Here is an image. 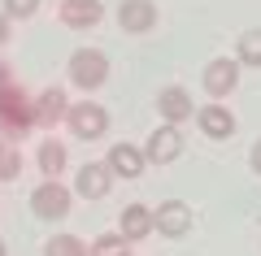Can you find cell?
Here are the masks:
<instances>
[{
  "label": "cell",
  "mask_w": 261,
  "mask_h": 256,
  "mask_svg": "<svg viewBox=\"0 0 261 256\" xmlns=\"http://www.w3.org/2000/svg\"><path fill=\"white\" fill-rule=\"evenodd\" d=\"M35 130V113H31V92L18 78L9 87H0V139H27Z\"/></svg>",
  "instance_id": "1"
},
{
  "label": "cell",
  "mask_w": 261,
  "mask_h": 256,
  "mask_svg": "<svg viewBox=\"0 0 261 256\" xmlns=\"http://www.w3.org/2000/svg\"><path fill=\"white\" fill-rule=\"evenodd\" d=\"M65 70H70V82H74L79 92H100L105 82H109V56L100 52V48H74L70 52V61H65Z\"/></svg>",
  "instance_id": "2"
},
{
  "label": "cell",
  "mask_w": 261,
  "mask_h": 256,
  "mask_svg": "<svg viewBox=\"0 0 261 256\" xmlns=\"http://www.w3.org/2000/svg\"><path fill=\"white\" fill-rule=\"evenodd\" d=\"M70 209H74V191H70L61 178H44V183L31 191V213H35L39 221H61V217H70Z\"/></svg>",
  "instance_id": "3"
},
{
  "label": "cell",
  "mask_w": 261,
  "mask_h": 256,
  "mask_svg": "<svg viewBox=\"0 0 261 256\" xmlns=\"http://www.w3.org/2000/svg\"><path fill=\"white\" fill-rule=\"evenodd\" d=\"M65 126H70L74 139H83V144L105 139V130H109V109H105V104H92V96H87V100H79V104L65 109Z\"/></svg>",
  "instance_id": "4"
},
{
  "label": "cell",
  "mask_w": 261,
  "mask_h": 256,
  "mask_svg": "<svg viewBox=\"0 0 261 256\" xmlns=\"http://www.w3.org/2000/svg\"><path fill=\"white\" fill-rule=\"evenodd\" d=\"M200 87H205L209 100H226V96L240 87V61H235V56H214V61L200 70Z\"/></svg>",
  "instance_id": "5"
},
{
  "label": "cell",
  "mask_w": 261,
  "mask_h": 256,
  "mask_svg": "<svg viewBox=\"0 0 261 256\" xmlns=\"http://www.w3.org/2000/svg\"><path fill=\"white\" fill-rule=\"evenodd\" d=\"M183 148H187L183 130L170 126V122H161V126L144 139V161H148V165H170V161H178V156H183Z\"/></svg>",
  "instance_id": "6"
},
{
  "label": "cell",
  "mask_w": 261,
  "mask_h": 256,
  "mask_svg": "<svg viewBox=\"0 0 261 256\" xmlns=\"http://www.w3.org/2000/svg\"><path fill=\"white\" fill-rule=\"evenodd\" d=\"M187 230H192V209H187V200H161V209H152V235L183 239Z\"/></svg>",
  "instance_id": "7"
},
{
  "label": "cell",
  "mask_w": 261,
  "mask_h": 256,
  "mask_svg": "<svg viewBox=\"0 0 261 256\" xmlns=\"http://www.w3.org/2000/svg\"><path fill=\"white\" fill-rule=\"evenodd\" d=\"M70 96L61 87H44L39 96H31V113H35V130H57V122H65Z\"/></svg>",
  "instance_id": "8"
},
{
  "label": "cell",
  "mask_w": 261,
  "mask_h": 256,
  "mask_svg": "<svg viewBox=\"0 0 261 256\" xmlns=\"http://www.w3.org/2000/svg\"><path fill=\"white\" fill-rule=\"evenodd\" d=\"M70 191L83 195V200H105V195L113 191V174H109V165H105V161H87V165H79L74 187H70Z\"/></svg>",
  "instance_id": "9"
},
{
  "label": "cell",
  "mask_w": 261,
  "mask_h": 256,
  "mask_svg": "<svg viewBox=\"0 0 261 256\" xmlns=\"http://www.w3.org/2000/svg\"><path fill=\"white\" fill-rule=\"evenodd\" d=\"M157 113H161V122H170V126H183L187 118H196V100H192V92L187 87H161L157 92Z\"/></svg>",
  "instance_id": "10"
},
{
  "label": "cell",
  "mask_w": 261,
  "mask_h": 256,
  "mask_svg": "<svg viewBox=\"0 0 261 256\" xmlns=\"http://www.w3.org/2000/svg\"><path fill=\"white\" fill-rule=\"evenodd\" d=\"M196 126H200L205 139H231L240 130V122H235V113L226 104H200L196 109Z\"/></svg>",
  "instance_id": "11"
},
{
  "label": "cell",
  "mask_w": 261,
  "mask_h": 256,
  "mask_svg": "<svg viewBox=\"0 0 261 256\" xmlns=\"http://www.w3.org/2000/svg\"><path fill=\"white\" fill-rule=\"evenodd\" d=\"M118 26L126 35H148L157 26V5L152 0H122L118 5Z\"/></svg>",
  "instance_id": "12"
},
{
  "label": "cell",
  "mask_w": 261,
  "mask_h": 256,
  "mask_svg": "<svg viewBox=\"0 0 261 256\" xmlns=\"http://www.w3.org/2000/svg\"><path fill=\"white\" fill-rule=\"evenodd\" d=\"M105 165H109L113 178H144V169H148L144 148H135V144H113L109 156H105Z\"/></svg>",
  "instance_id": "13"
},
{
  "label": "cell",
  "mask_w": 261,
  "mask_h": 256,
  "mask_svg": "<svg viewBox=\"0 0 261 256\" xmlns=\"http://www.w3.org/2000/svg\"><path fill=\"white\" fill-rule=\"evenodd\" d=\"M118 235L126 239V243H144V239L152 235V209L148 204H126V209L118 213Z\"/></svg>",
  "instance_id": "14"
},
{
  "label": "cell",
  "mask_w": 261,
  "mask_h": 256,
  "mask_svg": "<svg viewBox=\"0 0 261 256\" xmlns=\"http://www.w3.org/2000/svg\"><path fill=\"white\" fill-rule=\"evenodd\" d=\"M100 18H105L100 0H61V22L70 31H92Z\"/></svg>",
  "instance_id": "15"
},
{
  "label": "cell",
  "mask_w": 261,
  "mask_h": 256,
  "mask_svg": "<svg viewBox=\"0 0 261 256\" xmlns=\"http://www.w3.org/2000/svg\"><path fill=\"white\" fill-rule=\"evenodd\" d=\"M35 165L44 178H61L65 165H70V152H65L61 139H39V152H35Z\"/></svg>",
  "instance_id": "16"
},
{
  "label": "cell",
  "mask_w": 261,
  "mask_h": 256,
  "mask_svg": "<svg viewBox=\"0 0 261 256\" xmlns=\"http://www.w3.org/2000/svg\"><path fill=\"white\" fill-rule=\"evenodd\" d=\"M235 61L240 65H252V70H261V31H244L240 44H235Z\"/></svg>",
  "instance_id": "17"
},
{
  "label": "cell",
  "mask_w": 261,
  "mask_h": 256,
  "mask_svg": "<svg viewBox=\"0 0 261 256\" xmlns=\"http://www.w3.org/2000/svg\"><path fill=\"white\" fill-rule=\"evenodd\" d=\"M87 256H130V243L118 235V230H105V235H96V239H92Z\"/></svg>",
  "instance_id": "18"
},
{
  "label": "cell",
  "mask_w": 261,
  "mask_h": 256,
  "mask_svg": "<svg viewBox=\"0 0 261 256\" xmlns=\"http://www.w3.org/2000/svg\"><path fill=\"white\" fill-rule=\"evenodd\" d=\"M18 174H22V148L0 139V183H13Z\"/></svg>",
  "instance_id": "19"
},
{
  "label": "cell",
  "mask_w": 261,
  "mask_h": 256,
  "mask_svg": "<svg viewBox=\"0 0 261 256\" xmlns=\"http://www.w3.org/2000/svg\"><path fill=\"white\" fill-rule=\"evenodd\" d=\"M44 256H87V243L79 235H53L44 243Z\"/></svg>",
  "instance_id": "20"
},
{
  "label": "cell",
  "mask_w": 261,
  "mask_h": 256,
  "mask_svg": "<svg viewBox=\"0 0 261 256\" xmlns=\"http://www.w3.org/2000/svg\"><path fill=\"white\" fill-rule=\"evenodd\" d=\"M0 13L9 22H31L39 13V0H0Z\"/></svg>",
  "instance_id": "21"
},
{
  "label": "cell",
  "mask_w": 261,
  "mask_h": 256,
  "mask_svg": "<svg viewBox=\"0 0 261 256\" xmlns=\"http://www.w3.org/2000/svg\"><path fill=\"white\" fill-rule=\"evenodd\" d=\"M9 39H13V22L0 13V52H5V44H9Z\"/></svg>",
  "instance_id": "22"
},
{
  "label": "cell",
  "mask_w": 261,
  "mask_h": 256,
  "mask_svg": "<svg viewBox=\"0 0 261 256\" xmlns=\"http://www.w3.org/2000/svg\"><path fill=\"white\" fill-rule=\"evenodd\" d=\"M248 165H252V174H261V139L252 144V152H248Z\"/></svg>",
  "instance_id": "23"
},
{
  "label": "cell",
  "mask_w": 261,
  "mask_h": 256,
  "mask_svg": "<svg viewBox=\"0 0 261 256\" xmlns=\"http://www.w3.org/2000/svg\"><path fill=\"white\" fill-rule=\"evenodd\" d=\"M9 82H13V65L0 56V87H9Z\"/></svg>",
  "instance_id": "24"
},
{
  "label": "cell",
  "mask_w": 261,
  "mask_h": 256,
  "mask_svg": "<svg viewBox=\"0 0 261 256\" xmlns=\"http://www.w3.org/2000/svg\"><path fill=\"white\" fill-rule=\"evenodd\" d=\"M0 256H9V247H5V239H0Z\"/></svg>",
  "instance_id": "25"
}]
</instances>
